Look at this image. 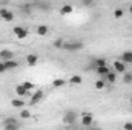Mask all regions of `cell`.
Wrapping results in <instances>:
<instances>
[{
	"label": "cell",
	"mask_w": 132,
	"mask_h": 130,
	"mask_svg": "<svg viewBox=\"0 0 132 130\" xmlns=\"http://www.w3.org/2000/svg\"><path fill=\"white\" fill-rule=\"evenodd\" d=\"M131 66H132V63H131Z\"/></svg>",
	"instance_id": "e575fe53"
},
{
	"label": "cell",
	"mask_w": 132,
	"mask_h": 130,
	"mask_svg": "<svg viewBox=\"0 0 132 130\" xmlns=\"http://www.w3.org/2000/svg\"><path fill=\"white\" fill-rule=\"evenodd\" d=\"M63 44H65V40L63 38H57L54 41V48H57V49H63Z\"/></svg>",
	"instance_id": "603a6c76"
},
{
	"label": "cell",
	"mask_w": 132,
	"mask_h": 130,
	"mask_svg": "<svg viewBox=\"0 0 132 130\" xmlns=\"http://www.w3.org/2000/svg\"><path fill=\"white\" fill-rule=\"evenodd\" d=\"M121 61H123L125 64H126V63H129V64H131V63H132V52H131V51H126V52L121 55Z\"/></svg>",
	"instance_id": "5bb4252c"
},
{
	"label": "cell",
	"mask_w": 132,
	"mask_h": 130,
	"mask_svg": "<svg viewBox=\"0 0 132 130\" xmlns=\"http://www.w3.org/2000/svg\"><path fill=\"white\" fill-rule=\"evenodd\" d=\"M12 31H14V34H15V37H17V38H20V40H23V38H26V37H28V29H26V28H23V26H15Z\"/></svg>",
	"instance_id": "8992f818"
},
{
	"label": "cell",
	"mask_w": 132,
	"mask_h": 130,
	"mask_svg": "<svg viewBox=\"0 0 132 130\" xmlns=\"http://www.w3.org/2000/svg\"><path fill=\"white\" fill-rule=\"evenodd\" d=\"M23 8H25V11H26V14H29V12H31V5H25Z\"/></svg>",
	"instance_id": "4dcf8cb0"
},
{
	"label": "cell",
	"mask_w": 132,
	"mask_h": 130,
	"mask_svg": "<svg viewBox=\"0 0 132 130\" xmlns=\"http://www.w3.org/2000/svg\"><path fill=\"white\" fill-rule=\"evenodd\" d=\"M123 14H125V11H123L121 8H117V9L114 11V17H115V18H121Z\"/></svg>",
	"instance_id": "d4e9b609"
},
{
	"label": "cell",
	"mask_w": 132,
	"mask_h": 130,
	"mask_svg": "<svg viewBox=\"0 0 132 130\" xmlns=\"http://www.w3.org/2000/svg\"><path fill=\"white\" fill-rule=\"evenodd\" d=\"M14 58V52L12 51H9V49H3V51H0V61H11Z\"/></svg>",
	"instance_id": "5b68a950"
},
{
	"label": "cell",
	"mask_w": 132,
	"mask_h": 130,
	"mask_svg": "<svg viewBox=\"0 0 132 130\" xmlns=\"http://www.w3.org/2000/svg\"><path fill=\"white\" fill-rule=\"evenodd\" d=\"M77 118H78V113L75 110H66V113L63 115V123L66 126H74L77 123Z\"/></svg>",
	"instance_id": "7a4b0ae2"
},
{
	"label": "cell",
	"mask_w": 132,
	"mask_h": 130,
	"mask_svg": "<svg viewBox=\"0 0 132 130\" xmlns=\"http://www.w3.org/2000/svg\"><path fill=\"white\" fill-rule=\"evenodd\" d=\"M92 124H94V116H92V113L85 112V113L81 115V126H85V127L88 129V127H91Z\"/></svg>",
	"instance_id": "3957f363"
},
{
	"label": "cell",
	"mask_w": 132,
	"mask_h": 130,
	"mask_svg": "<svg viewBox=\"0 0 132 130\" xmlns=\"http://www.w3.org/2000/svg\"><path fill=\"white\" fill-rule=\"evenodd\" d=\"M37 8L42 9V11H49V9H51V5H49V3H38Z\"/></svg>",
	"instance_id": "cb8c5ba5"
},
{
	"label": "cell",
	"mask_w": 132,
	"mask_h": 130,
	"mask_svg": "<svg viewBox=\"0 0 132 130\" xmlns=\"http://www.w3.org/2000/svg\"><path fill=\"white\" fill-rule=\"evenodd\" d=\"M20 116H22L23 119H28V118H31V112H29V110H22V112H20Z\"/></svg>",
	"instance_id": "f1b7e54d"
},
{
	"label": "cell",
	"mask_w": 132,
	"mask_h": 130,
	"mask_svg": "<svg viewBox=\"0 0 132 130\" xmlns=\"http://www.w3.org/2000/svg\"><path fill=\"white\" fill-rule=\"evenodd\" d=\"M69 83L74 84V86H80V84L83 83V78H81L80 75H72V77L69 78Z\"/></svg>",
	"instance_id": "7c38bea8"
},
{
	"label": "cell",
	"mask_w": 132,
	"mask_h": 130,
	"mask_svg": "<svg viewBox=\"0 0 132 130\" xmlns=\"http://www.w3.org/2000/svg\"><path fill=\"white\" fill-rule=\"evenodd\" d=\"M5 66H6V70H9V69H15L17 66H19V61H5Z\"/></svg>",
	"instance_id": "44dd1931"
},
{
	"label": "cell",
	"mask_w": 132,
	"mask_h": 130,
	"mask_svg": "<svg viewBox=\"0 0 132 130\" xmlns=\"http://www.w3.org/2000/svg\"><path fill=\"white\" fill-rule=\"evenodd\" d=\"M95 72L98 73L100 77H101V80H103V78H106V75L111 72V69H109L108 66H103V67H95Z\"/></svg>",
	"instance_id": "30bf717a"
},
{
	"label": "cell",
	"mask_w": 132,
	"mask_h": 130,
	"mask_svg": "<svg viewBox=\"0 0 132 130\" xmlns=\"http://www.w3.org/2000/svg\"><path fill=\"white\" fill-rule=\"evenodd\" d=\"M23 87L26 89V92H29V90L34 89V84L31 83V81H25V83H23Z\"/></svg>",
	"instance_id": "83f0119b"
},
{
	"label": "cell",
	"mask_w": 132,
	"mask_h": 130,
	"mask_svg": "<svg viewBox=\"0 0 132 130\" xmlns=\"http://www.w3.org/2000/svg\"><path fill=\"white\" fill-rule=\"evenodd\" d=\"M74 11V8L71 6V5H63L62 8H60V14L62 15H68V14H71Z\"/></svg>",
	"instance_id": "e0dca14e"
},
{
	"label": "cell",
	"mask_w": 132,
	"mask_h": 130,
	"mask_svg": "<svg viewBox=\"0 0 132 130\" xmlns=\"http://www.w3.org/2000/svg\"><path fill=\"white\" fill-rule=\"evenodd\" d=\"M86 130H101V129H100V127H92V126H91V127H88Z\"/></svg>",
	"instance_id": "1f68e13d"
},
{
	"label": "cell",
	"mask_w": 132,
	"mask_h": 130,
	"mask_svg": "<svg viewBox=\"0 0 132 130\" xmlns=\"http://www.w3.org/2000/svg\"><path fill=\"white\" fill-rule=\"evenodd\" d=\"M52 86L54 87H63V86H66V80H63V78H55L52 81Z\"/></svg>",
	"instance_id": "ac0fdd59"
},
{
	"label": "cell",
	"mask_w": 132,
	"mask_h": 130,
	"mask_svg": "<svg viewBox=\"0 0 132 130\" xmlns=\"http://www.w3.org/2000/svg\"><path fill=\"white\" fill-rule=\"evenodd\" d=\"M131 103H132V98H131Z\"/></svg>",
	"instance_id": "836d02e7"
},
{
	"label": "cell",
	"mask_w": 132,
	"mask_h": 130,
	"mask_svg": "<svg viewBox=\"0 0 132 130\" xmlns=\"http://www.w3.org/2000/svg\"><path fill=\"white\" fill-rule=\"evenodd\" d=\"M95 61V67H103V66H108L106 64V60L104 58H97V60H94Z\"/></svg>",
	"instance_id": "4316f807"
},
{
	"label": "cell",
	"mask_w": 132,
	"mask_h": 130,
	"mask_svg": "<svg viewBox=\"0 0 132 130\" xmlns=\"http://www.w3.org/2000/svg\"><path fill=\"white\" fill-rule=\"evenodd\" d=\"M114 72L115 73H125L126 72V64L120 60V61H114Z\"/></svg>",
	"instance_id": "ba28073f"
},
{
	"label": "cell",
	"mask_w": 132,
	"mask_h": 130,
	"mask_svg": "<svg viewBox=\"0 0 132 130\" xmlns=\"http://www.w3.org/2000/svg\"><path fill=\"white\" fill-rule=\"evenodd\" d=\"M123 83L131 84L132 83V72H125V73H123Z\"/></svg>",
	"instance_id": "ffe728a7"
},
{
	"label": "cell",
	"mask_w": 132,
	"mask_h": 130,
	"mask_svg": "<svg viewBox=\"0 0 132 130\" xmlns=\"http://www.w3.org/2000/svg\"><path fill=\"white\" fill-rule=\"evenodd\" d=\"M129 12H131V14H132V5H131V6H129Z\"/></svg>",
	"instance_id": "d6a6232c"
},
{
	"label": "cell",
	"mask_w": 132,
	"mask_h": 130,
	"mask_svg": "<svg viewBox=\"0 0 132 130\" xmlns=\"http://www.w3.org/2000/svg\"><path fill=\"white\" fill-rule=\"evenodd\" d=\"M15 94H17V97H28L29 95V92H26V89L23 87V84H17L15 86Z\"/></svg>",
	"instance_id": "9c48e42d"
},
{
	"label": "cell",
	"mask_w": 132,
	"mask_h": 130,
	"mask_svg": "<svg viewBox=\"0 0 132 130\" xmlns=\"http://www.w3.org/2000/svg\"><path fill=\"white\" fill-rule=\"evenodd\" d=\"M123 129H125V130H132V123H125Z\"/></svg>",
	"instance_id": "f546056e"
},
{
	"label": "cell",
	"mask_w": 132,
	"mask_h": 130,
	"mask_svg": "<svg viewBox=\"0 0 132 130\" xmlns=\"http://www.w3.org/2000/svg\"><path fill=\"white\" fill-rule=\"evenodd\" d=\"M19 121L14 118V116H6L5 119H3V126H8V124H17Z\"/></svg>",
	"instance_id": "d6986e66"
},
{
	"label": "cell",
	"mask_w": 132,
	"mask_h": 130,
	"mask_svg": "<svg viewBox=\"0 0 132 130\" xmlns=\"http://www.w3.org/2000/svg\"><path fill=\"white\" fill-rule=\"evenodd\" d=\"M11 106L15 107V109H22V107L25 106V103H23V99H20V98H14V99L11 101Z\"/></svg>",
	"instance_id": "2e32d148"
},
{
	"label": "cell",
	"mask_w": 132,
	"mask_h": 130,
	"mask_svg": "<svg viewBox=\"0 0 132 130\" xmlns=\"http://www.w3.org/2000/svg\"><path fill=\"white\" fill-rule=\"evenodd\" d=\"M83 41H78V40H74V41H65L63 44V51H68V52H78L83 49Z\"/></svg>",
	"instance_id": "6da1fadb"
},
{
	"label": "cell",
	"mask_w": 132,
	"mask_h": 130,
	"mask_svg": "<svg viewBox=\"0 0 132 130\" xmlns=\"http://www.w3.org/2000/svg\"><path fill=\"white\" fill-rule=\"evenodd\" d=\"M106 81H108L109 84H114V83L117 81V73H115L114 70H111V72L106 75Z\"/></svg>",
	"instance_id": "9a60e30c"
},
{
	"label": "cell",
	"mask_w": 132,
	"mask_h": 130,
	"mask_svg": "<svg viewBox=\"0 0 132 130\" xmlns=\"http://www.w3.org/2000/svg\"><path fill=\"white\" fill-rule=\"evenodd\" d=\"M45 98V92L43 90H37L34 95H31V99H29V104L34 106V104H37V103H40L42 99Z\"/></svg>",
	"instance_id": "52a82bcc"
},
{
	"label": "cell",
	"mask_w": 132,
	"mask_h": 130,
	"mask_svg": "<svg viewBox=\"0 0 132 130\" xmlns=\"http://www.w3.org/2000/svg\"><path fill=\"white\" fill-rule=\"evenodd\" d=\"M37 61H38V55H37V54H29V55L26 57V63L29 66H35Z\"/></svg>",
	"instance_id": "8fae6325"
},
{
	"label": "cell",
	"mask_w": 132,
	"mask_h": 130,
	"mask_svg": "<svg viewBox=\"0 0 132 130\" xmlns=\"http://www.w3.org/2000/svg\"><path fill=\"white\" fill-rule=\"evenodd\" d=\"M0 18L5 20V22H12L14 20V12L6 9V8H2L0 9Z\"/></svg>",
	"instance_id": "277c9868"
},
{
	"label": "cell",
	"mask_w": 132,
	"mask_h": 130,
	"mask_svg": "<svg viewBox=\"0 0 132 130\" xmlns=\"http://www.w3.org/2000/svg\"><path fill=\"white\" fill-rule=\"evenodd\" d=\"M3 130H20V123H17V124H8V126H3Z\"/></svg>",
	"instance_id": "7402d4cb"
},
{
	"label": "cell",
	"mask_w": 132,
	"mask_h": 130,
	"mask_svg": "<svg viewBox=\"0 0 132 130\" xmlns=\"http://www.w3.org/2000/svg\"><path fill=\"white\" fill-rule=\"evenodd\" d=\"M104 86H106L104 80H101V78H100V80H97V81H95V89H98V90H101V89H103Z\"/></svg>",
	"instance_id": "484cf974"
},
{
	"label": "cell",
	"mask_w": 132,
	"mask_h": 130,
	"mask_svg": "<svg viewBox=\"0 0 132 130\" xmlns=\"http://www.w3.org/2000/svg\"><path fill=\"white\" fill-rule=\"evenodd\" d=\"M35 31H37V34H38L40 37H45V35L48 34V31H49V29H48V26H46V25H38Z\"/></svg>",
	"instance_id": "4fadbf2b"
}]
</instances>
